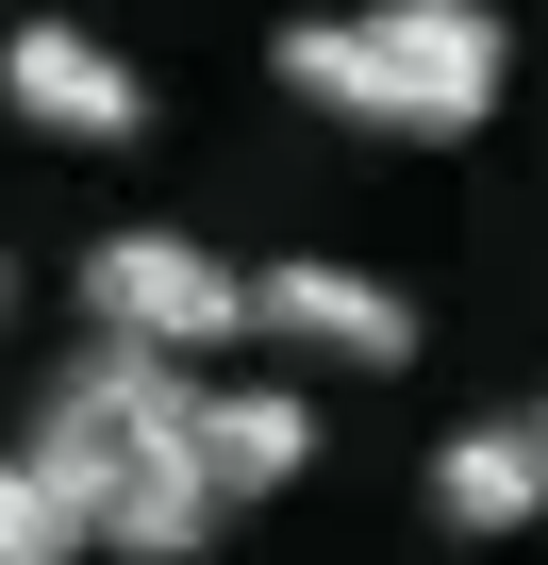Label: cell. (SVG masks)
Listing matches in <instances>:
<instances>
[{
  "label": "cell",
  "mask_w": 548,
  "mask_h": 565,
  "mask_svg": "<svg viewBox=\"0 0 548 565\" xmlns=\"http://www.w3.org/2000/svg\"><path fill=\"white\" fill-rule=\"evenodd\" d=\"M51 482H67V515H84V548H117V565H200L216 548V466H200V383L166 366V350H133V333H100L51 399H34V433H18Z\"/></svg>",
  "instance_id": "obj_1"
},
{
  "label": "cell",
  "mask_w": 548,
  "mask_h": 565,
  "mask_svg": "<svg viewBox=\"0 0 548 565\" xmlns=\"http://www.w3.org/2000/svg\"><path fill=\"white\" fill-rule=\"evenodd\" d=\"M266 84L350 117V134H383V150H449V134L498 117L515 34H498V0H366V18H283Z\"/></svg>",
  "instance_id": "obj_2"
},
{
  "label": "cell",
  "mask_w": 548,
  "mask_h": 565,
  "mask_svg": "<svg viewBox=\"0 0 548 565\" xmlns=\"http://www.w3.org/2000/svg\"><path fill=\"white\" fill-rule=\"evenodd\" d=\"M84 317L133 333V350H166V366H200V350H249V282L200 233H100L84 249Z\"/></svg>",
  "instance_id": "obj_3"
},
{
  "label": "cell",
  "mask_w": 548,
  "mask_h": 565,
  "mask_svg": "<svg viewBox=\"0 0 548 565\" xmlns=\"http://www.w3.org/2000/svg\"><path fill=\"white\" fill-rule=\"evenodd\" d=\"M0 100H18V134H51V150H133L150 134V84L84 18H18L0 34Z\"/></svg>",
  "instance_id": "obj_4"
},
{
  "label": "cell",
  "mask_w": 548,
  "mask_h": 565,
  "mask_svg": "<svg viewBox=\"0 0 548 565\" xmlns=\"http://www.w3.org/2000/svg\"><path fill=\"white\" fill-rule=\"evenodd\" d=\"M249 333H300L333 366H416V300L366 282V266H266L249 282Z\"/></svg>",
  "instance_id": "obj_5"
},
{
  "label": "cell",
  "mask_w": 548,
  "mask_h": 565,
  "mask_svg": "<svg viewBox=\"0 0 548 565\" xmlns=\"http://www.w3.org/2000/svg\"><path fill=\"white\" fill-rule=\"evenodd\" d=\"M200 466H216V499H283L316 466V416L283 383H200Z\"/></svg>",
  "instance_id": "obj_6"
},
{
  "label": "cell",
  "mask_w": 548,
  "mask_h": 565,
  "mask_svg": "<svg viewBox=\"0 0 548 565\" xmlns=\"http://www.w3.org/2000/svg\"><path fill=\"white\" fill-rule=\"evenodd\" d=\"M432 515H449V532H531V515H548V482H531V433H515V416L449 433V449H432Z\"/></svg>",
  "instance_id": "obj_7"
},
{
  "label": "cell",
  "mask_w": 548,
  "mask_h": 565,
  "mask_svg": "<svg viewBox=\"0 0 548 565\" xmlns=\"http://www.w3.org/2000/svg\"><path fill=\"white\" fill-rule=\"evenodd\" d=\"M0 565H84V515L34 449H0Z\"/></svg>",
  "instance_id": "obj_8"
},
{
  "label": "cell",
  "mask_w": 548,
  "mask_h": 565,
  "mask_svg": "<svg viewBox=\"0 0 548 565\" xmlns=\"http://www.w3.org/2000/svg\"><path fill=\"white\" fill-rule=\"evenodd\" d=\"M515 433H531V482H548V399H531V416H515Z\"/></svg>",
  "instance_id": "obj_9"
},
{
  "label": "cell",
  "mask_w": 548,
  "mask_h": 565,
  "mask_svg": "<svg viewBox=\"0 0 548 565\" xmlns=\"http://www.w3.org/2000/svg\"><path fill=\"white\" fill-rule=\"evenodd\" d=\"M0 333H18V266H0Z\"/></svg>",
  "instance_id": "obj_10"
}]
</instances>
